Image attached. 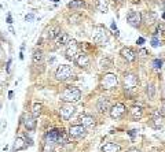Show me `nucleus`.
Returning <instances> with one entry per match:
<instances>
[{
    "label": "nucleus",
    "mask_w": 165,
    "mask_h": 152,
    "mask_svg": "<svg viewBox=\"0 0 165 152\" xmlns=\"http://www.w3.org/2000/svg\"><path fill=\"white\" fill-rule=\"evenodd\" d=\"M81 99V90L76 87H68L63 90L62 100L63 101H69V103H76Z\"/></svg>",
    "instance_id": "nucleus-1"
},
{
    "label": "nucleus",
    "mask_w": 165,
    "mask_h": 152,
    "mask_svg": "<svg viewBox=\"0 0 165 152\" xmlns=\"http://www.w3.org/2000/svg\"><path fill=\"white\" fill-rule=\"evenodd\" d=\"M92 39L95 43H98V44H105L106 41H107V33H106L105 27L102 26H95L92 30Z\"/></svg>",
    "instance_id": "nucleus-2"
},
{
    "label": "nucleus",
    "mask_w": 165,
    "mask_h": 152,
    "mask_svg": "<svg viewBox=\"0 0 165 152\" xmlns=\"http://www.w3.org/2000/svg\"><path fill=\"white\" fill-rule=\"evenodd\" d=\"M73 71H72V67L68 65H61L57 69V73H55V78L58 81H66L72 77Z\"/></svg>",
    "instance_id": "nucleus-3"
},
{
    "label": "nucleus",
    "mask_w": 165,
    "mask_h": 152,
    "mask_svg": "<svg viewBox=\"0 0 165 152\" xmlns=\"http://www.w3.org/2000/svg\"><path fill=\"white\" fill-rule=\"evenodd\" d=\"M117 75L116 74H111V73H109V74H105V77L102 78V87L105 88V89H113V88L117 87Z\"/></svg>",
    "instance_id": "nucleus-4"
},
{
    "label": "nucleus",
    "mask_w": 165,
    "mask_h": 152,
    "mask_svg": "<svg viewBox=\"0 0 165 152\" xmlns=\"http://www.w3.org/2000/svg\"><path fill=\"white\" fill-rule=\"evenodd\" d=\"M77 49H78V48H77V43H76L74 40H69V41H68V44H66V52H65L66 58H68V59H70V60L76 59Z\"/></svg>",
    "instance_id": "nucleus-5"
},
{
    "label": "nucleus",
    "mask_w": 165,
    "mask_h": 152,
    "mask_svg": "<svg viewBox=\"0 0 165 152\" xmlns=\"http://www.w3.org/2000/svg\"><path fill=\"white\" fill-rule=\"evenodd\" d=\"M127 22H128L131 26L138 27L142 22V15L136 11H131L128 15H127Z\"/></svg>",
    "instance_id": "nucleus-6"
},
{
    "label": "nucleus",
    "mask_w": 165,
    "mask_h": 152,
    "mask_svg": "<svg viewBox=\"0 0 165 152\" xmlns=\"http://www.w3.org/2000/svg\"><path fill=\"white\" fill-rule=\"evenodd\" d=\"M73 114H74V107H73L72 104H65L59 108V115H61V118L65 121L70 119Z\"/></svg>",
    "instance_id": "nucleus-7"
},
{
    "label": "nucleus",
    "mask_w": 165,
    "mask_h": 152,
    "mask_svg": "<svg viewBox=\"0 0 165 152\" xmlns=\"http://www.w3.org/2000/svg\"><path fill=\"white\" fill-rule=\"evenodd\" d=\"M124 112H125V106H124L123 103H117L116 106H113V107L110 108V116L113 118V119L120 118Z\"/></svg>",
    "instance_id": "nucleus-8"
},
{
    "label": "nucleus",
    "mask_w": 165,
    "mask_h": 152,
    "mask_svg": "<svg viewBox=\"0 0 165 152\" xmlns=\"http://www.w3.org/2000/svg\"><path fill=\"white\" fill-rule=\"evenodd\" d=\"M125 89L127 90H132L135 89V87L138 85V78H136L135 74H125Z\"/></svg>",
    "instance_id": "nucleus-9"
},
{
    "label": "nucleus",
    "mask_w": 165,
    "mask_h": 152,
    "mask_svg": "<svg viewBox=\"0 0 165 152\" xmlns=\"http://www.w3.org/2000/svg\"><path fill=\"white\" fill-rule=\"evenodd\" d=\"M85 134V128L83 125H73L72 128L69 129V136L72 137H83Z\"/></svg>",
    "instance_id": "nucleus-10"
},
{
    "label": "nucleus",
    "mask_w": 165,
    "mask_h": 152,
    "mask_svg": "<svg viewBox=\"0 0 165 152\" xmlns=\"http://www.w3.org/2000/svg\"><path fill=\"white\" fill-rule=\"evenodd\" d=\"M120 55L124 58V59L128 60V62H134V60L136 59L135 51L132 49V48H129V47H124L123 49L120 51Z\"/></svg>",
    "instance_id": "nucleus-11"
},
{
    "label": "nucleus",
    "mask_w": 165,
    "mask_h": 152,
    "mask_svg": "<svg viewBox=\"0 0 165 152\" xmlns=\"http://www.w3.org/2000/svg\"><path fill=\"white\" fill-rule=\"evenodd\" d=\"M59 131L61 129H51L45 133V141L47 143H52V144H57L58 143V137H59Z\"/></svg>",
    "instance_id": "nucleus-12"
},
{
    "label": "nucleus",
    "mask_w": 165,
    "mask_h": 152,
    "mask_svg": "<svg viewBox=\"0 0 165 152\" xmlns=\"http://www.w3.org/2000/svg\"><path fill=\"white\" fill-rule=\"evenodd\" d=\"M24 125L28 130H35L36 129V121L33 115H24Z\"/></svg>",
    "instance_id": "nucleus-13"
},
{
    "label": "nucleus",
    "mask_w": 165,
    "mask_h": 152,
    "mask_svg": "<svg viewBox=\"0 0 165 152\" xmlns=\"http://www.w3.org/2000/svg\"><path fill=\"white\" fill-rule=\"evenodd\" d=\"M109 107H110V103H109V99H106V97H101L98 100V103H96V108H98L99 112L107 111Z\"/></svg>",
    "instance_id": "nucleus-14"
},
{
    "label": "nucleus",
    "mask_w": 165,
    "mask_h": 152,
    "mask_svg": "<svg viewBox=\"0 0 165 152\" xmlns=\"http://www.w3.org/2000/svg\"><path fill=\"white\" fill-rule=\"evenodd\" d=\"M121 147L116 143H106L102 145V152H120Z\"/></svg>",
    "instance_id": "nucleus-15"
},
{
    "label": "nucleus",
    "mask_w": 165,
    "mask_h": 152,
    "mask_svg": "<svg viewBox=\"0 0 165 152\" xmlns=\"http://www.w3.org/2000/svg\"><path fill=\"white\" fill-rule=\"evenodd\" d=\"M76 63L80 67H87V66H90V59H88V56L85 54H80L76 58Z\"/></svg>",
    "instance_id": "nucleus-16"
},
{
    "label": "nucleus",
    "mask_w": 165,
    "mask_h": 152,
    "mask_svg": "<svg viewBox=\"0 0 165 152\" xmlns=\"http://www.w3.org/2000/svg\"><path fill=\"white\" fill-rule=\"evenodd\" d=\"M80 121H81V125L84 126V128H91V126L95 125V119L91 115H83L80 118Z\"/></svg>",
    "instance_id": "nucleus-17"
},
{
    "label": "nucleus",
    "mask_w": 165,
    "mask_h": 152,
    "mask_svg": "<svg viewBox=\"0 0 165 152\" xmlns=\"http://www.w3.org/2000/svg\"><path fill=\"white\" fill-rule=\"evenodd\" d=\"M55 41H57L58 45H66V44H68V41H69V36H68V33L59 32V34L55 37Z\"/></svg>",
    "instance_id": "nucleus-18"
},
{
    "label": "nucleus",
    "mask_w": 165,
    "mask_h": 152,
    "mask_svg": "<svg viewBox=\"0 0 165 152\" xmlns=\"http://www.w3.org/2000/svg\"><path fill=\"white\" fill-rule=\"evenodd\" d=\"M26 145L28 144L25 143V140L24 138H21V137H18L17 140L14 141V145H12V151H21V149H25L26 148Z\"/></svg>",
    "instance_id": "nucleus-19"
},
{
    "label": "nucleus",
    "mask_w": 165,
    "mask_h": 152,
    "mask_svg": "<svg viewBox=\"0 0 165 152\" xmlns=\"http://www.w3.org/2000/svg\"><path fill=\"white\" fill-rule=\"evenodd\" d=\"M43 59H44V55H43V51L41 49H36L35 52H33L32 60H33V63H35V65H39V63H41Z\"/></svg>",
    "instance_id": "nucleus-20"
},
{
    "label": "nucleus",
    "mask_w": 165,
    "mask_h": 152,
    "mask_svg": "<svg viewBox=\"0 0 165 152\" xmlns=\"http://www.w3.org/2000/svg\"><path fill=\"white\" fill-rule=\"evenodd\" d=\"M59 32H61V29H59V26H51L50 27V30H48V33H47V39L48 40H54L55 37L59 34Z\"/></svg>",
    "instance_id": "nucleus-21"
},
{
    "label": "nucleus",
    "mask_w": 165,
    "mask_h": 152,
    "mask_svg": "<svg viewBox=\"0 0 165 152\" xmlns=\"http://www.w3.org/2000/svg\"><path fill=\"white\" fill-rule=\"evenodd\" d=\"M41 110H43V106L40 104V103H35V104H33V108H32V115L35 116V118H39V116L41 115Z\"/></svg>",
    "instance_id": "nucleus-22"
},
{
    "label": "nucleus",
    "mask_w": 165,
    "mask_h": 152,
    "mask_svg": "<svg viewBox=\"0 0 165 152\" xmlns=\"http://www.w3.org/2000/svg\"><path fill=\"white\" fill-rule=\"evenodd\" d=\"M99 66H101V69H110L111 66H113V62H111L109 58H102L101 62H99Z\"/></svg>",
    "instance_id": "nucleus-23"
},
{
    "label": "nucleus",
    "mask_w": 165,
    "mask_h": 152,
    "mask_svg": "<svg viewBox=\"0 0 165 152\" xmlns=\"http://www.w3.org/2000/svg\"><path fill=\"white\" fill-rule=\"evenodd\" d=\"M69 8H72V10H77V8H83L84 7V2L83 0H73V2H70L69 4Z\"/></svg>",
    "instance_id": "nucleus-24"
},
{
    "label": "nucleus",
    "mask_w": 165,
    "mask_h": 152,
    "mask_svg": "<svg viewBox=\"0 0 165 152\" xmlns=\"http://www.w3.org/2000/svg\"><path fill=\"white\" fill-rule=\"evenodd\" d=\"M131 115H132V119H139L142 116V108L140 107H134L131 110Z\"/></svg>",
    "instance_id": "nucleus-25"
},
{
    "label": "nucleus",
    "mask_w": 165,
    "mask_h": 152,
    "mask_svg": "<svg viewBox=\"0 0 165 152\" xmlns=\"http://www.w3.org/2000/svg\"><path fill=\"white\" fill-rule=\"evenodd\" d=\"M107 2H106V0H99L98 2V10L101 12H106L107 11Z\"/></svg>",
    "instance_id": "nucleus-26"
},
{
    "label": "nucleus",
    "mask_w": 165,
    "mask_h": 152,
    "mask_svg": "<svg viewBox=\"0 0 165 152\" xmlns=\"http://www.w3.org/2000/svg\"><path fill=\"white\" fill-rule=\"evenodd\" d=\"M54 145H55V144L47 143V141H45L44 147H43V152H54Z\"/></svg>",
    "instance_id": "nucleus-27"
},
{
    "label": "nucleus",
    "mask_w": 165,
    "mask_h": 152,
    "mask_svg": "<svg viewBox=\"0 0 165 152\" xmlns=\"http://www.w3.org/2000/svg\"><path fill=\"white\" fill-rule=\"evenodd\" d=\"M154 92H156V88H154V85H149L146 89V93L147 96H149V99H153L154 97Z\"/></svg>",
    "instance_id": "nucleus-28"
},
{
    "label": "nucleus",
    "mask_w": 165,
    "mask_h": 152,
    "mask_svg": "<svg viewBox=\"0 0 165 152\" xmlns=\"http://www.w3.org/2000/svg\"><path fill=\"white\" fill-rule=\"evenodd\" d=\"M153 66H154V69H161L162 62H161L160 59H154V60H153Z\"/></svg>",
    "instance_id": "nucleus-29"
},
{
    "label": "nucleus",
    "mask_w": 165,
    "mask_h": 152,
    "mask_svg": "<svg viewBox=\"0 0 165 152\" xmlns=\"http://www.w3.org/2000/svg\"><path fill=\"white\" fill-rule=\"evenodd\" d=\"M154 125L157 126V128H158V126H161L162 125V122H161V118H154Z\"/></svg>",
    "instance_id": "nucleus-30"
},
{
    "label": "nucleus",
    "mask_w": 165,
    "mask_h": 152,
    "mask_svg": "<svg viewBox=\"0 0 165 152\" xmlns=\"http://www.w3.org/2000/svg\"><path fill=\"white\" fill-rule=\"evenodd\" d=\"M151 45H153V47H158V39H157V37H154V39L151 40Z\"/></svg>",
    "instance_id": "nucleus-31"
},
{
    "label": "nucleus",
    "mask_w": 165,
    "mask_h": 152,
    "mask_svg": "<svg viewBox=\"0 0 165 152\" xmlns=\"http://www.w3.org/2000/svg\"><path fill=\"white\" fill-rule=\"evenodd\" d=\"M146 54H147V51L143 49V48H142V49L139 51V55H140V56H146Z\"/></svg>",
    "instance_id": "nucleus-32"
},
{
    "label": "nucleus",
    "mask_w": 165,
    "mask_h": 152,
    "mask_svg": "<svg viewBox=\"0 0 165 152\" xmlns=\"http://www.w3.org/2000/svg\"><path fill=\"white\" fill-rule=\"evenodd\" d=\"M136 43H138L139 45H142V44H143V43H144V39H143V37H139V39H138V41H136Z\"/></svg>",
    "instance_id": "nucleus-33"
},
{
    "label": "nucleus",
    "mask_w": 165,
    "mask_h": 152,
    "mask_svg": "<svg viewBox=\"0 0 165 152\" xmlns=\"http://www.w3.org/2000/svg\"><path fill=\"white\" fill-rule=\"evenodd\" d=\"M32 19H33V14L26 15V21H32Z\"/></svg>",
    "instance_id": "nucleus-34"
},
{
    "label": "nucleus",
    "mask_w": 165,
    "mask_h": 152,
    "mask_svg": "<svg viewBox=\"0 0 165 152\" xmlns=\"http://www.w3.org/2000/svg\"><path fill=\"white\" fill-rule=\"evenodd\" d=\"M127 152H140L139 149H136V148H131V149H128Z\"/></svg>",
    "instance_id": "nucleus-35"
},
{
    "label": "nucleus",
    "mask_w": 165,
    "mask_h": 152,
    "mask_svg": "<svg viewBox=\"0 0 165 152\" xmlns=\"http://www.w3.org/2000/svg\"><path fill=\"white\" fill-rule=\"evenodd\" d=\"M129 134H131V137H135V134H136V130H131V131H129Z\"/></svg>",
    "instance_id": "nucleus-36"
},
{
    "label": "nucleus",
    "mask_w": 165,
    "mask_h": 152,
    "mask_svg": "<svg viewBox=\"0 0 165 152\" xmlns=\"http://www.w3.org/2000/svg\"><path fill=\"white\" fill-rule=\"evenodd\" d=\"M7 22H8V24H12V18H11V15H8V17H7Z\"/></svg>",
    "instance_id": "nucleus-37"
},
{
    "label": "nucleus",
    "mask_w": 165,
    "mask_h": 152,
    "mask_svg": "<svg viewBox=\"0 0 165 152\" xmlns=\"http://www.w3.org/2000/svg\"><path fill=\"white\" fill-rule=\"evenodd\" d=\"M162 18H164V19H165V12H164V14H162Z\"/></svg>",
    "instance_id": "nucleus-38"
},
{
    "label": "nucleus",
    "mask_w": 165,
    "mask_h": 152,
    "mask_svg": "<svg viewBox=\"0 0 165 152\" xmlns=\"http://www.w3.org/2000/svg\"><path fill=\"white\" fill-rule=\"evenodd\" d=\"M0 108H2V104H0Z\"/></svg>",
    "instance_id": "nucleus-39"
}]
</instances>
